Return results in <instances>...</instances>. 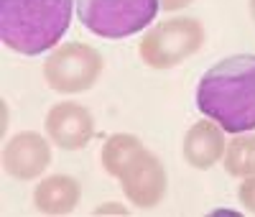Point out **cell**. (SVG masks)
<instances>
[{"instance_id":"obj_11","label":"cell","mask_w":255,"mask_h":217,"mask_svg":"<svg viewBox=\"0 0 255 217\" xmlns=\"http://www.w3.org/2000/svg\"><path fill=\"white\" fill-rule=\"evenodd\" d=\"M225 166L232 177H250L255 174V136L238 133L225 148Z\"/></svg>"},{"instance_id":"obj_14","label":"cell","mask_w":255,"mask_h":217,"mask_svg":"<svg viewBox=\"0 0 255 217\" xmlns=\"http://www.w3.org/2000/svg\"><path fill=\"white\" fill-rule=\"evenodd\" d=\"M186 5H191V0H161V8L163 10H181Z\"/></svg>"},{"instance_id":"obj_3","label":"cell","mask_w":255,"mask_h":217,"mask_svg":"<svg viewBox=\"0 0 255 217\" xmlns=\"http://www.w3.org/2000/svg\"><path fill=\"white\" fill-rule=\"evenodd\" d=\"M158 0H77L82 26L102 38H125L151 26Z\"/></svg>"},{"instance_id":"obj_8","label":"cell","mask_w":255,"mask_h":217,"mask_svg":"<svg viewBox=\"0 0 255 217\" xmlns=\"http://www.w3.org/2000/svg\"><path fill=\"white\" fill-rule=\"evenodd\" d=\"M46 133L59 148H84L95 133L92 115L77 102H59L46 115Z\"/></svg>"},{"instance_id":"obj_5","label":"cell","mask_w":255,"mask_h":217,"mask_svg":"<svg viewBox=\"0 0 255 217\" xmlns=\"http://www.w3.org/2000/svg\"><path fill=\"white\" fill-rule=\"evenodd\" d=\"M102 74V56L87 43H64L44 64V77L51 90L74 95L84 92Z\"/></svg>"},{"instance_id":"obj_15","label":"cell","mask_w":255,"mask_h":217,"mask_svg":"<svg viewBox=\"0 0 255 217\" xmlns=\"http://www.w3.org/2000/svg\"><path fill=\"white\" fill-rule=\"evenodd\" d=\"M250 13H253V20H255V0H250Z\"/></svg>"},{"instance_id":"obj_4","label":"cell","mask_w":255,"mask_h":217,"mask_svg":"<svg viewBox=\"0 0 255 217\" xmlns=\"http://www.w3.org/2000/svg\"><path fill=\"white\" fill-rule=\"evenodd\" d=\"M204 43V28L194 18H171L140 38V59L153 69L176 67Z\"/></svg>"},{"instance_id":"obj_7","label":"cell","mask_w":255,"mask_h":217,"mask_svg":"<svg viewBox=\"0 0 255 217\" xmlns=\"http://www.w3.org/2000/svg\"><path fill=\"white\" fill-rule=\"evenodd\" d=\"M51 161V148L44 141V136L33 133V130H23L15 133L5 148H3V166L10 177L28 182L36 179L38 174H44V169Z\"/></svg>"},{"instance_id":"obj_12","label":"cell","mask_w":255,"mask_h":217,"mask_svg":"<svg viewBox=\"0 0 255 217\" xmlns=\"http://www.w3.org/2000/svg\"><path fill=\"white\" fill-rule=\"evenodd\" d=\"M140 146H143V143H140L135 136H130V133L110 136L108 143H105V148H102V164H105V169H108V174L118 177L120 169L128 164V159H130Z\"/></svg>"},{"instance_id":"obj_10","label":"cell","mask_w":255,"mask_h":217,"mask_svg":"<svg viewBox=\"0 0 255 217\" xmlns=\"http://www.w3.org/2000/svg\"><path fill=\"white\" fill-rule=\"evenodd\" d=\"M79 197H82L79 182H74L72 177H64V174H54V177L44 179L33 192L36 210H41L44 215H67L77 207Z\"/></svg>"},{"instance_id":"obj_9","label":"cell","mask_w":255,"mask_h":217,"mask_svg":"<svg viewBox=\"0 0 255 217\" xmlns=\"http://www.w3.org/2000/svg\"><path fill=\"white\" fill-rule=\"evenodd\" d=\"M227 141L217 123H197L184 138V159L194 169H209L225 156Z\"/></svg>"},{"instance_id":"obj_1","label":"cell","mask_w":255,"mask_h":217,"mask_svg":"<svg viewBox=\"0 0 255 217\" xmlns=\"http://www.w3.org/2000/svg\"><path fill=\"white\" fill-rule=\"evenodd\" d=\"M197 107L227 133L255 128V54L227 56L202 77Z\"/></svg>"},{"instance_id":"obj_2","label":"cell","mask_w":255,"mask_h":217,"mask_svg":"<svg viewBox=\"0 0 255 217\" xmlns=\"http://www.w3.org/2000/svg\"><path fill=\"white\" fill-rule=\"evenodd\" d=\"M74 0H0V36L8 49L36 56L67 33Z\"/></svg>"},{"instance_id":"obj_6","label":"cell","mask_w":255,"mask_h":217,"mask_svg":"<svg viewBox=\"0 0 255 217\" xmlns=\"http://www.w3.org/2000/svg\"><path fill=\"white\" fill-rule=\"evenodd\" d=\"M118 179L123 184L125 197L138 207H153L166 194V171L163 164L145 151L143 146L128 159V164L120 169Z\"/></svg>"},{"instance_id":"obj_13","label":"cell","mask_w":255,"mask_h":217,"mask_svg":"<svg viewBox=\"0 0 255 217\" xmlns=\"http://www.w3.org/2000/svg\"><path fill=\"white\" fill-rule=\"evenodd\" d=\"M238 197H240L243 207H245L248 212H253V215H255V174H250V177L240 184Z\"/></svg>"}]
</instances>
